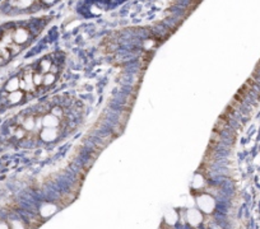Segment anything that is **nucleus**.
<instances>
[{
    "mask_svg": "<svg viewBox=\"0 0 260 229\" xmlns=\"http://www.w3.org/2000/svg\"><path fill=\"white\" fill-rule=\"evenodd\" d=\"M60 0H6L2 12L6 16H23L45 12Z\"/></svg>",
    "mask_w": 260,
    "mask_h": 229,
    "instance_id": "7ed1b4c3",
    "label": "nucleus"
},
{
    "mask_svg": "<svg viewBox=\"0 0 260 229\" xmlns=\"http://www.w3.org/2000/svg\"><path fill=\"white\" fill-rule=\"evenodd\" d=\"M49 23L47 17L13 22L0 27V66L12 60L35 41Z\"/></svg>",
    "mask_w": 260,
    "mask_h": 229,
    "instance_id": "f03ea898",
    "label": "nucleus"
},
{
    "mask_svg": "<svg viewBox=\"0 0 260 229\" xmlns=\"http://www.w3.org/2000/svg\"><path fill=\"white\" fill-rule=\"evenodd\" d=\"M79 119L77 104H69L62 98L44 102L40 106L22 113L13 135L18 140L28 138L31 140L49 144L56 141L61 135H67Z\"/></svg>",
    "mask_w": 260,
    "mask_h": 229,
    "instance_id": "f257e3e1",
    "label": "nucleus"
}]
</instances>
